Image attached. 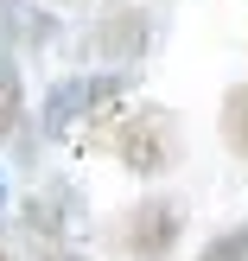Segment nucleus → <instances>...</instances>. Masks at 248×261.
Wrapping results in <instances>:
<instances>
[{
	"label": "nucleus",
	"mask_w": 248,
	"mask_h": 261,
	"mask_svg": "<svg viewBox=\"0 0 248 261\" xmlns=\"http://www.w3.org/2000/svg\"><path fill=\"white\" fill-rule=\"evenodd\" d=\"M198 261H248V223H236V229H223V236L210 242Z\"/></svg>",
	"instance_id": "nucleus-6"
},
{
	"label": "nucleus",
	"mask_w": 248,
	"mask_h": 261,
	"mask_svg": "<svg viewBox=\"0 0 248 261\" xmlns=\"http://www.w3.org/2000/svg\"><path fill=\"white\" fill-rule=\"evenodd\" d=\"M178 229H185V211H178L172 198H147V204H134V211H127L121 249L134 255V261H166V255L178 249Z\"/></svg>",
	"instance_id": "nucleus-2"
},
{
	"label": "nucleus",
	"mask_w": 248,
	"mask_h": 261,
	"mask_svg": "<svg viewBox=\"0 0 248 261\" xmlns=\"http://www.w3.org/2000/svg\"><path fill=\"white\" fill-rule=\"evenodd\" d=\"M13 127H19V70L0 64V140H13Z\"/></svg>",
	"instance_id": "nucleus-5"
},
{
	"label": "nucleus",
	"mask_w": 248,
	"mask_h": 261,
	"mask_svg": "<svg viewBox=\"0 0 248 261\" xmlns=\"http://www.w3.org/2000/svg\"><path fill=\"white\" fill-rule=\"evenodd\" d=\"M0 198H7V185H0Z\"/></svg>",
	"instance_id": "nucleus-7"
},
{
	"label": "nucleus",
	"mask_w": 248,
	"mask_h": 261,
	"mask_svg": "<svg viewBox=\"0 0 248 261\" xmlns=\"http://www.w3.org/2000/svg\"><path fill=\"white\" fill-rule=\"evenodd\" d=\"M0 261H7V255H0Z\"/></svg>",
	"instance_id": "nucleus-8"
},
{
	"label": "nucleus",
	"mask_w": 248,
	"mask_h": 261,
	"mask_svg": "<svg viewBox=\"0 0 248 261\" xmlns=\"http://www.w3.org/2000/svg\"><path fill=\"white\" fill-rule=\"evenodd\" d=\"M115 153H121V166H134V172H166V166L178 160V121L166 109H134L115 127Z\"/></svg>",
	"instance_id": "nucleus-1"
},
{
	"label": "nucleus",
	"mask_w": 248,
	"mask_h": 261,
	"mask_svg": "<svg viewBox=\"0 0 248 261\" xmlns=\"http://www.w3.org/2000/svg\"><path fill=\"white\" fill-rule=\"evenodd\" d=\"M121 89H127V76H64V83H51V96H45V127H51V134H64L76 115L108 109Z\"/></svg>",
	"instance_id": "nucleus-3"
},
{
	"label": "nucleus",
	"mask_w": 248,
	"mask_h": 261,
	"mask_svg": "<svg viewBox=\"0 0 248 261\" xmlns=\"http://www.w3.org/2000/svg\"><path fill=\"white\" fill-rule=\"evenodd\" d=\"M223 140L236 153H248V89H229V102H223Z\"/></svg>",
	"instance_id": "nucleus-4"
}]
</instances>
